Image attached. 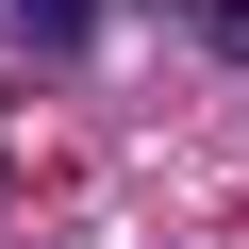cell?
I'll return each instance as SVG.
<instances>
[{"mask_svg":"<svg viewBox=\"0 0 249 249\" xmlns=\"http://www.w3.org/2000/svg\"><path fill=\"white\" fill-rule=\"evenodd\" d=\"M183 34H216V50L249 67V0H183Z\"/></svg>","mask_w":249,"mask_h":249,"instance_id":"cell-2","label":"cell"},{"mask_svg":"<svg viewBox=\"0 0 249 249\" xmlns=\"http://www.w3.org/2000/svg\"><path fill=\"white\" fill-rule=\"evenodd\" d=\"M17 34H34V50H83V34H100V0H17Z\"/></svg>","mask_w":249,"mask_h":249,"instance_id":"cell-1","label":"cell"}]
</instances>
